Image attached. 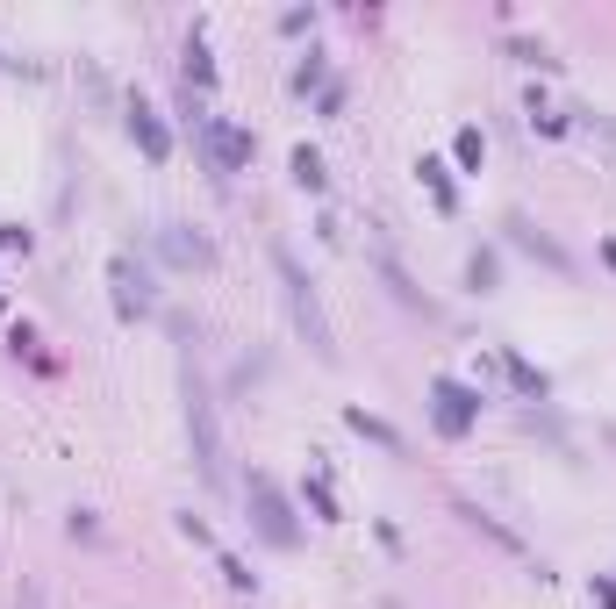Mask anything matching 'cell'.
<instances>
[{
    "instance_id": "1",
    "label": "cell",
    "mask_w": 616,
    "mask_h": 609,
    "mask_svg": "<svg viewBox=\"0 0 616 609\" xmlns=\"http://www.w3.org/2000/svg\"><path fill=\"white\" fill-rule=\"evenodd\" d=\"M187 438H194L201 481H208V488H223V481H230V466H223V430H215V402H208V387H201V380H187Z\"/></svg>"
},
{
    "instance_id": "2",
    "label": "cell",
    "mask_w": 616,
    "mask_h": 609,
    "mask_svg": "<svg viewBox=\"0 0 616 609\" xmlns=\"http://www.w3.org/2000/svg\"><path fill=\"white\" fill-rule=\"evenodd\" d=\"M273 266H280V280H287L294 323L308 330V344H316V359H337V344H330V323H323V309H316V294H308V273L294 266V251H273Z\"/></svg>"
},
{
    "instance_id": "3",
    "label": "cell",
    "mask_w": 616,
    "mask_h": 609,
    "mask_svg": "<svg viewBox=\"0 0 616 609\" xmlns=\"http://www.w3.org/2000/svg\"><path fill=\"white\" fill-rule=\"evenodd\" d=\"M480 416V395H473V387H459V380H437V423H445L452 430V438H459V430Z\"/></svg>"
},
{
    "instance_id": "4",
    "label": "cell",
    "mask_w": 616,
    "mask_h": 609,
    "mask_svg": "<svg viewBox=\"0 0 616 609\" xmlns=\"http://www.w3.org/2000/svg\"><path fill=\"white\" fill-rule=\"evenodd\" d=\"M201 137L215 151V172H237L251 158V137H244V129H230V122H201Z\"/></svg>"
},
{
    "instance_id": "5",
    "label": "cell",
    "mask_w": 616,
    "mask_h": 609,
    "mask_svg": "<svg viewBox=\"0 0 616 609\" xmlns=\"http://www.w3.org/2000/svg\"><path fill=\"white\" fill-rule=\"evenodd\" d=\"M251 502H258V531H266L273 545H294V524H287V509H280L273 481H251Z\"/></svg>"
},
{
    "instance_id": "6",
    "label": "cell",
    "mask_w": 616,
    "mask_h": 609,
    "mask_svg": "<svg viewBox=\"0 0 616 609\" xmlns=\"http://www.w3.org/2000/svg\"><path fill=\"white\" fill-rule=\"evenodd\" d=\"M115 309H122V316H144V309H151V280L129 266V258H115Z\"/></svg>"
},
{
    "instance_id": "7",
    "label": "cell",
    "mask_w": 616,
    "mask_h": 609,
    "mask_svg": "<svg viewBox=\"0 0 616 609\" xmlns=\"http://www.w3.org/2000/svg\"><path fill=\"white\" fill-rule=\"evenodd\" d=\"M165 251L180 258V266H208V237H194L187 223H165Z\"/></svg>"
},
{
    "instance_id": "8",
    "label": "cell",
    "mask_w": 616,
    "mask_h": 609,
    "mask_svg": "<svg viewBox=\"0 0 616 609\" xmlns=\"http://www.w3.org/2000/svg\"><path fill=\"white\" fill-rule=\"evenodd\" d=\"M509 237H516V244H523V251H531V258H545V266H559V273H566V251H559V244H552V237H538V230H531V223H523V215H516V223H509Z\"/></svg>"
},
{
    "instance_id": "9",
    "label": "cell",
    "mask_w": 616,
    "mask_h": 609,
    "mask_svg": "<svg viewBox=\"0 0 616 609\" xmlns=\"http://www.w3.org/2000/svg\"><path fill=\"white\" fill-rule=\"evenodd\" d=\"M129 129H137V144H144L151 158H165V151H172V137H165V129H158V115H151L144 101H137V108H129Z\"/></svg>"
},
{
    "instance_id": "10",
    "label": "cell",
    "mask_w": 616,
    "mask_h": 609,
    "mask_svg": "<svg viewBox=\"0 0 616 609\" xmlns=\"http://www.w3.org/2000/svg\"><path fill=\"white\" fill-rule=\"evenodd\" d=\"M344 423L359 430V438H373V445H387V452H402V438H394V423H380V416H366V409H351Z\"/></svg>"
},
{
    "instance_id": "11",
    "label": "cell",
    "mask_w": 616,
    "mask_h": 609,
    "mask_svg": "<svg viewBox=\"0 0 616 609\" xmlns=\"http://www.w3.org/2000/svg\"><path fill=\"white\" fill-rule=\"evenodd\" d=\"M416 172H423V187H430V201H437V208H452V180H445V165H437V158H423Z\"/></svg>"
},
{
    "instance_id": "12",
    "label": "cell",
    "mask_w": 616,
    "mask_h": 609,
    "mask_svg": "<svg viewBox=\"0 0 616 609\" xmlns=\"http://www.w3.org/2000/svg\"><path fill=\"white\" fill-rule=\"evenodd\" d=\"M294 180H301L308 194H316V187H323V158H316V151H308V144L294 151Z\"/></svg>"
},
{
    "instance_id": "13",
    "label": "cell",
    "mask_w": 616,
    "mask_h": 609,
    "mask_svg": "<svg viewBox=\"0 0 616 609\" xmlns=\"http://www.w3.org/2000/svg\"><path fill=\"white\" fill-rule=\"evenodd\" d=\"M509 380H516V387H523V395H531V402L545 395V373H538V366H523L516 352H509Z\"/></svg>"
},
{
    "instance_id": "14",
    "label": "cell",
    "mask_w": 616,
    "mask_h": 609,
    "mask_svg": "<svg viewBox=\"0 0 616 609\" xmlns=\"http://www.w3.org/2000/svg\"><path fill=\"white\" fill-rule=\"evenodd\" d=\"M488 158V144H480V129H459V165H480Z\"/></svg>"
},
{
    "instance_id": "15",
    "label": "cell",
    "mask_w": 616,
    "mask_h": 609,
    "mask_svg": "<svg viewBox=\"0 0 616 609\" xmlns=\"http://www.w3.org/2000/svg\"><path fill=\"white\" fill-rule=\"evenodd\" d=\"M466 273H473V287H480V294H488V287H495V258H488V251H480V258H473V266H466Z\"/></svg>"
},
{
    "instance_id": "16",
    "label": "cell",
    "mask_w": 616,
    "mask_h": 609,
    "mask_svg": "<svg viewBox=\"0 0 616 609\" xmlns=\"http://www.w3.org/2000/svg\"><path fill=\"white\" fill-rule=\"evenodd\" d=\"M15 609H43V595H36V588H22V595H15Z\"/></svg>"
}]
</instances>
